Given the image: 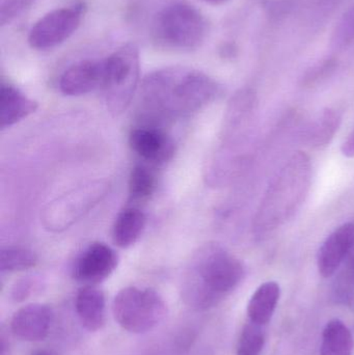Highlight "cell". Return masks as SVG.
<instances>
[{"label":"cell","mask_w":354,"mask_h":355,"mask_svg":"<svg viewBox=\"0 0 354 355\" xmlns=\"http://www.w3.org/2000/svg\"><path fill=\"white\" fill-rule=\"evenodd\" d=\"M280 296V286L274 282H267L260 286L251 296L247 306V314L251 322L259 325L269 322Z\"/></svg>","instance_id":"obj_16"},{"label":"cell","mask_w":354,"mask_h":355,"mask_svg":"<svg viewBox=\"0 0 354 355\" xmlns=\"http://www.w3.org/2000/svg\"><path fill=\"white\" fill-rule=\"evenodd\" d=\"M104 60L103 92L108 110L122 114L134 97L141 72V58L136 44L127 43Z\"/></svg>","instance_id":"obj_4"},{"label":"cell","mask_w":354,"mask_h":355,"mask_svg":"<svg viewBox=\"0 0 354 355\" xmlns=\"http://www.w3.org/2000/svg\"><path fill=\"white\" fill-rule=\"evenodd\" d=\"M157 180L153 171L145 164H137L129 178V193L134 202L149 200L155 192Z\"/></svg>","instance_id":"obj_18"},{"label":"cell","mask_w":354,"mask_h":355,"mask_svg":"<svg viewBox=\"0 0 354 355\" xmlns=\"http://www.w3.org/2000/svg\"><path fill=\"white\" fill-rule=\"evenodd\" d=\"M37 263V254L27 248H2L0 252V271L2 273L28 270Z\"/></svg>","instance_id":"obj_19"},{"label":"cell","mask_w":354,"mask_h":355,"mask_svg":"<svg viewBox=\"0 0 354 355\" xmlns=\"http://www.w3.org/2000/svg\"><path fill=\"white\" fill-rule=\"evenodd\" d=\"M104 60H81L62 73L60 89L66 96H82L101 89Z\"/></svg>","instance_id":"obj_11"},{"label":"cell","mask_w":354,"mask_h":355,"mask_svg":"<svg viewBox=\"0 0 354 355\" xmlns=\"http://www.w3.org/2000/svg\"><path fill=\"white\" fill-rule=\"evenodd\" d=\"M204 1L207 2V3L213 4V6H218V4L224 3L227 0H204Z\"/></svg>","instance_id":"obj_28"},{"label":"cell","mask_w":354,"mask_h":355,"mask_svg":"<svg viewBox=\"0 0 354 355\" xmlns=\"http://www.w3.org/2000/svg\"><path fill=\"white\" fill-rule=\"evenodd\" d=\"M87 12L85 2L56 8L42 17L31 27L28 43L37 50H48L64 43L80 26Z\"/></svg>","instance_id":"obj_7"},{"label":"cell","mask_w":354,"mask_h":355,"mask_svg":"<svg viewBox=\"0 0 354 355\" xmlns=\"http://www.w3.org/2000/svg\"><path fill=\"white\" fill-rule=\"evenodd\" d=\"M145 223L147 217L143 211L134 207L125 209L116 217L112 229L114 244L121 248H130L141 237Z\"/></svg>","instance_id":"obj_15"},{"label":"cell","mask_w":354,"mask_h":355,"mask_svg":"<svg viewBox=\"0 0 354 355\" xmlns=\"http://www.w3.org/2000/svg\"><path fill=\"white\" fill-rule=\"evenodd\" d=\"M37 103L25 96L15 85L2 81L0 87V123L8 128L37 110Z\"/></svg>","instance_id":"obj_14"},{"label":"cell","mask_w":354,"mask_h":355,"mask_svg":"<svg viewBox=\"0 0 354 355\" xmlns=\"http://www.w3.org/2000/svg\"><path fill=\"white\" fill-rule=\"evenodd\" d=\"M343 155L348 158L354 157V131L349 135L348 139L344 141L342 146Z\"/></svg>","instance_id":"obj_25"},{"label":"cell","mask_w":354,"mask_h":355,"mask_svg":"<svg viewBox=\"0 0 354 355\" xmlns=\"http://www.w3.org/2000/svg\"><path fill=\"white\" fill-rule=\"evenodd\" d=\"M243 277V267L222 246L209 243L200 248L189 263L182 283L184 302L207 310L234 290Z\"/></svg>","instance_id":"obj_2"},{"label":"cell","mask_w":354,"mask_h":355,"mask_svg":"<svg viewBox=\"0 0 354 355\" xmlns=\"http://www.w3.org/2000/svg\"><path fill=\"white\" fill-rule=\"evenodd\" d=\"M53 320V311L47 304H27L10 319V331L23 341H43L49 335Z\"/></svg>","instance_id":"obj_10"},{"label":"cell","mask_w":354,"mask_h":355,"mask_svg":"<svg viewBox=\"0 0 354 355\" xmlns=\"http://www.w3.org/2000/svg\"><path fill=\"white\" fill-rule=\"evenodd\" d=\"M353 339L342 321H330L322 334L321 355H353Z\"/></svg>","instance_id":"obj_17"},{"label":"cell","mask_w":354,"mask_h":355,"mask_svg":"<svg viewBox=\"0 0 354 355\" xmlns=\"http://www.w3.org/2000/svg\"><path fill=\"white\" fill-rule=\"evenodd\" d=\"M129 145L141 159L157 166L172 160L176 151L172 137L161 127L152 125H141L132 129Z\"/></svg>","instance_id":"obj_9"},{"label":"cell","mask_w":354,"mask_h":355,"mask_svg":"<svg viewBox=\"0 0 354 355\" xmlns=\"http://www.w3.org/2000/svg\"><path fill=\"white\" fill-rule=\"evenodd\" d=\"M108 184L91 182L50 202L43 212V223L51 232L68 229L93 209L107 193Z\"/></svg>","instance_id":"obj_6"},{"label":"cell","mask_w":354,"mask_h":355,"mask_svg":"<svg viewBox=\"0 0 354 355\" xmlns=\"http://www.w3.org/2000/svg\"><path fill=\"white\" fill-rule=\"evenodd\" d=\"M220 93L218 83L201 71L170 67L145 77L139 97L141 125L158 126L186 118L211 103Z\"/></svg>","instance_id":"obj_1"},{"label":"cell","mask_w":354,"mask_h":355,"mask_svg":"<svg viewBox=\"0 0 354 355\" xmlns=\"http://www.w3.org/2000/svg\"><path fill=\"white\" fill-rule=\"evenodd\" d=\"M1 355H10V344L3 335L1 336Z\"/></svg>","instance_id":"obj_26"},{"label":"cell","mask_w":354,"mask_h":355,"mask_svg":"<svg viewBox=\"0 0 354 355\" xmlns=\"http://www.w3.org/2000/svg\"><path fill=\"white\" fill-rule=\"evenodd\" d=\"M118 264L116 252L106 244L96 242L77 257L72 267V277L85 286H95L108 279Z\"/></svg>","instance_id":"obj_8"},{"label":"cell","mask_w":354,"mask_h":355,"mask_svg":"<svg viewBox=\"0 0 354 355\" xmlns=\"http://www.w3.org/2000/svg\"><path fill=\"white\" fill-rule=\"evenodd\" d=\"M35 284L33 279H23L15 285L12 290V300L16 302H24L35 291Z\"/></svg>","instance_id":"obj_24"},{"label":"cell","mask_w":354,"mask_h":355,"mask_svg":"<svg viewBox=\"0 0 354 355\" xmlns=\"http://www.w3.org/2000/svg\"><path fill=\"white\" fill-rule=\"evenodd\" d=\"M35 0H2L0 6V22L8 24L28 8Z\"/></svg>","instance_id":"obj_23"},{"label":"cell","mask_w":354,"mask_h":355,"mask_svg":"<svg viewBox=\"0 0 354 355\" xmlns=\"http://www.w3.org/2000/svg\"><path fill=\"white\" fill-rule=\"evenodd\" d=\"M341 116L337 110H326L320 116L318 122L311 129L310 139L314 146L321 147L328 145L338 130Z\"/></svg>","instance_id":"obj_20"},{"label":"cell","mask_w":354,"mask_h":355,"mask_svg":"<svg viewBox=\"0 0 354 355\" xmlns=\"http://www.w3.org/2000/svg\"><path fill=\"white\" fill-rule=\"evenodd\" d=\"M153 35L162 47L191 51L203 45L208 35V22L193 4L174 2L156 17Z\"/></svg>","instance_id":"obj_3"},{"label":"cell","mask_w":354,"mask_h":355,"mask_svg":"<svg viewBox=\"0 0 354 355\" xmlns=\"http://www.w3.org/2000/svg\"><path fill=\"white\" fill-rule=\"evenodd\" d=\"M353 248L354 223H345L328 236L319 250L317 263L320 275L324 277L334 275Z\"/></svg>","instance_id":"obj_12"},{"label":"cell","mask_w":354,"mask_h":355,"mask_svg":"<svg viewBox=\"0 0 354 355\" xmlns=\"http://www.w3.org/2000/svg\"><path fill=\"white\" fill-rule=\"evenodd\" d=\"M347 275H348V279H351V282H353L354 284V254L351 257V262H349Z\"/></svg>","instance_id":"obj_27"},{"label":"cell","mask_w":354,"mask_h":355,"mask_svg":"<svg viewBox=\"0 0 354 355\" xmlns=\"http://www.w3.org/2000/svg\"><path fill=\"white\" fill-rule=\"evenodd\" d=\"M354 41V8H351L337 25L333 37V44L337 47H344Z\"/></svg>","instance_id":"obj_22"},{"label":"cell","mask_w":354,"mask_h":355,"mask_svg":"<svg viewBox=\"0 0 354 355\" xmlns=\"http://www.w3.org/2000/svg\"><path fill=\"white\" fill-rule=\"evenodd\" d=\"M33 355H53L50 354V352H45V350H39V352H35Z\"/></svg>","instance_id":"obj_29"},{"label":"cell","mask_w":354,"mask_h":355,"mask_svg":"<svg viewBox=\"0 0 354 355\" xmlns=\"http://www.w3.org/2000/svg\"><path fill=\"white\" fill-rule=\"evenodd\" d=\"M75 310L81 325L91 333L100 331L105 324V296L95 286H85L77 293Z\"/></svg>","instance_id":"obj_13"},{"label":"cell","mask_w":354,"mask_h":355,"mask_svg":"<svg viewBox=\"0 0 354 355\" xmlns=\"http://www.w3.org/2000/svg\"><path fill=\"white\" fill-rule=\"evenodd\" d=\"M112 313L124 331L141 335L155 329L164 320L168 306L154 290L127 287L114 297Z\"/></svg>","instance_id":"obj_5"},{"label":"cell","mask_w":354,"mask_h":355,"mask_svg":"<svg viewBox=\"0 0 354 355\" xmlns=\"http://www.w3.org/2000/svg\"><path fill=\"white\" fill-rule=\"evenodd\" d=\"M262 325L247 323L239 338L236 355H261L265 344V335Z\"/></svg>","instance_id":"obj_21"}]
</instances>
